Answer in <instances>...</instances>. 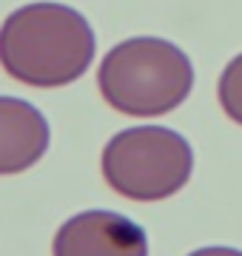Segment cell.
Wrapping results in <instances>:
<instances>
[{
    "label": "cell",
    "mask_w": 242,
    "mask_h": 256,
    "mask_svg": "<svg viewBox=\"0 0 242 256\" xmlns=\"http://www.w3.org/2000/svg\"><path fill=\"white\" fill-rule=\"evenodd\" d=\"M188 256H242V250L228 248V245H211V248H200V250H194Z\"/></svg>",
    "instance_id": "52a82bcc"
},
{
    "label": "cell",
    "mask_w": 242,
    "mask_h": 256,
    "mask_svg": "<svg viewBox=\"0 0 242 256\" xmlns=\"http://www.w3.org/2000/svg\"><path fill=\"white\" fill-rule=\"evenodd\" d=\"M97 88L114 111L128 117H162L180 108L194 88L188 54L162 37H131L102 57Z\"/></svg>",
    "instance_id": "7a4b0ae2"
},
{
    "label": "cell",
    "mask_w": 242,
    "mask_h": 256,
    "mask_svg": "<svg viewBox=\"0 0 242 256\" xmlns=\"http://www.w3.org/2000/svg\"><path fill=\"white\" fill-rule=\"evenodd\" d=\"M102 176L126 200L160 202L182 191L194 174L188 140L166 126H134L102 148Z\"/></svg>",
    "instance_id": "3957f363"
},
{
    "label": "cell",
    "mask_w": 242,
    "mask_h": 256,
    "mask_svg": "<svg viewBox=\"0 0 242 256\" xmlns=\"http://www.w3.org/2000/svg\"><path fill=\"white\" fill-rule=\"evenodd\" d=\"M48 137L43 111L20 97H0V176L32 168L46 154Z\"/></svg>",
    "instance_id": "5b68a950"
},
{
    "label": "cell",
    "mask_w": 242,
    "mask_h": 256,
    "mask_svg": "<svg viewBox=\"0 0 242 256\" xmlns=\"http://www.w3.org/2000/svg\"><path fill=\"white\" fill-rule=\"evenodd\" d=\"M52 256H148V236L117 210H83L57 228Z\"/></svg>",
    "instance_id": "277c9868"
},
{
    "label": "cell",
    "mask_w": 242,
    "mask_h": 256,
    "mask_svg": "<svg viewBox=\"0 0 242 256\" xmlns=\"http://www.w3.org/2000/svg\"><path fill=\"white\" fill-rule=\"evenodd\" d=\"M216 97H220V106L228 114V120L242 126V54H236L222 68L220 86H216Z\"/></svg>",
    "instance_id": "8992f818"
},
{
    "label": "cell",
    "mask_w": 242,
    "mask_h": 256,
    "mask_svg": "<svg viewBox=\"0 0 242 256\" xmlns=\"http://www.w3.org/2000/svg\"><path fill=\"white\" fill-rule=\"evenodd\" d=\"M88 20L63 3H28L0 26V66L18 82L60 88L80 80L94 60Z\"/></svg>",
    "instance_id": "6da1fadb"
}]
</instances>
